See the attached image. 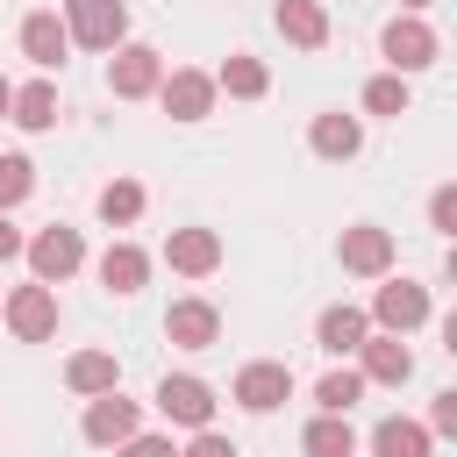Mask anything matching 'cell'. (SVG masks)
<instances>
[{
	"label": "cell",
	"instance_id": "obj_27",
	"mask_svg": "<svg viewBox=\"0 0 457 457\" xmlns=\"http://www.w3.org/2000/svg\"><path fill=\"white\" fill-rule=\"evenodd\" d=\"M364 114H393V121H400V114H407V79H400V71H378V79L364 86Z\"/></svg>",
	"mask_w": 457,
	"mask_h": 457
},
{
	"label": "cell",
	"instance_id": "obj_23",
	"mask_svg": "<svg viewBox=\"0 0 457 457\" xmlns=\"http://www.w3.org/2000/svg\"><path fill=\"white\" fill-rule=\"evenodd\" d=\"M264 86H271V71H264L250 50H236V57L214 71V93H228V100H264Z\"/></svg>",
	"mask_w": 457,
	"mask_h": 457
},
{
	"label": "cell",
	"instance_id": "obj_7",
	"mask_svg": "<svg viewBox=\"0 0 457 457\" xmlns=\"http://www.w3.org/2000/svg\"><path fill=\"white\" fill-rule=\"evenodd\" d=\"M157 79H164V57L150 43H114V57H107L114 100H143V93H157Z\"/></svg>",
	"mask_w": 457,
	"mask_h": 457
},
{
	"label": "cell",
	"instance_id": "obj_30",
	"mask_svg": "<svg viewBox=\"0 0 457 457\" xmlns=\"http://www.w3.org/2000/svg\"><path fill=\"white\" fill-rule=\"evenodd\" d=\"M179 457H236V443H228V436H221V428L207 421V428H193V443H186Z\"/></svg>",
	"mask_w": 457,
	"mask_h": 457
},
{
	"label": "cell",
	"instance_id": "obj_1",
	"mask_svg": "<svg viewBox=\"0 0 457 457\" xmlns=\"http://www.w3.org/2000/svg\"><path fill=\"white\" fill-rule=\"evenodd\" d=\"M21 257H29V271H36L43 286H64V278L86 264V236L64 228V221H50V228H36V236L21 243Z\"/></svg>",
	"mask_w": 457,
	"mask_h": 457
},
{
	"label": "cell",
	"instance_id": "obj_17",
	"mask_svg": "<svg viewBox=\"0 0 457 457\" xmlns=\"http://www.w3.org/2000/svg\"><path fill=\"white\" fill-rule=\"evenodd\" d=\"M364 336H371V314H364V307H321V321H314V343H321L328 357H357Z\"/></svg>",
	"mask_w": 457,
	"mask_h": 457
},
{
	"label": "cell",
	"instance_id": "obj_12",
	"mask_svg": "<svg viewBox=\"0 0 457 457\" xmlns=\"http://www.w3.org/2000/svg\"><path fill=\"white\" fill-rule=\"evenodd\" d=\"M286 393H293V371H286L278 357H257V364H243V371H236V407H250V414L286 407Z\"/></svg>",
	"mask_w": 457,
	"mask_h": 457
},
{
	"label": "cell",
	"instance_id": "obj_2",
	"mask_svg": "<svg viewBox=\"0 0 457 457\" xmlns=\"http://www.w3.org/2000/svg\"><path fill=\"white\" fill-rule=\"evenodd\" d=\"M150 407H157L164 421H179V428H207V421H214V386L193 378V371H164L157 393H150Z\"/></svg>",
	"mask_w": 457,
	"mask_h": 457
},
{
	"label": "cell",
	"instance_id": "obj_18",
	"mask_svg": "<svg viewBox=\"0 0 457 457\" xmlns=\"http://www.w3.org/2000/svg\"><path fill=\"white\" fill-rule=\"evenodd\" d=\"M271 21H278V36L300 43V50H321V43H328V7H321V0H278Z\"/></svg>",
	"mask_w": 457,
	"mask_h": 457
},
{
	"label": "cell",
	"instance_id": "obj_19",
	"mask_svg": "<svg viewBox=\"0 0 457 457\" xmlns=\"http://www.w3.org/2000/svg\"><path fill=\"white\" fill-rule=\"evenodd\" d=\"M93 271H100V286H107V293H121V300H129V293H143V278H150V257H143L136 243H107Z\"/></svg>",
	"mask_w": 457,
	"mask_h": 457
},
{
	"label": "cell",
	"instance_id": "obj_31",
	"mask_svg": "<svg viewBox=\"0 0 457 457\" xmlns=\"http://www.w3.org/2000/svg\"><path fill=\"white\" fill-rule=\"evenodd\" d=\"M114 457H179V450H171V436H129V443H114Z\"/></svg>",
	"mask_w": 457,
	"mask_h": 457
},
{
	"label": "cell",
	"instance_id": "obj_21",
	"mask_svg": "<svg viewBox=\"0 0 457 457\" xmlns=\"http://www.w3.org/2000/svg\"><path fill=\"white\" fill-rule=\"evenodd\" d=\"M7 121H14V129H29V136L57 129V86H50V79H29V86H14V107H7Z\"/></svg>",
	"mask_w": 457,
	"mask_h": 457
},
{
	"label": "cell",
	"instance_id": "obj_24",
	"mask_svg": "<svg viewBox=\"0 0 457 457\" xmlns=\"http://www.w3.org/2000/svg\"><path fill=\"white\" fill-rule=\"evenodd\" d=\"M300 443H307V457H350V450H357V436H350V414H314Z\"/></svg>",
	"mask_w": 457,
	"mask_h": 457
},
{
	"label": "cell",
	"instance_id": "obj_26",
	"mask_svg": "<svg viewBox=\"0 0 457 457\" xmlns=\"http://www.w3.org/2000/svg\"><path fill=\"white\" fill-rule=\"evenodd\" d=\"M357 400H364V378L357 371H321V386H314V407L321 414H350Z\"/></svg>",
	"mask_w": 457,
	"mask_h": 457
},
{
	"label": "cell",
	"instance_id": "obj_6",
	"mask_svg": "<svg viewBox=\"0 0 457 457\" xmlns=\"http://www.w3.org/2000/svg\"><path fill=\"white\" fill-rule=\"evenodd\" d=\"M371 321H378L386 336H414V328L428 321V286H414V278H386V286L371 293Z\"/></svg>",
	"mask_w": 457,
	"mask_h": 457
},
{
	"label": "cell",
	"instance_id": "obj_32",
	"mask_svg": "<svg viewBox=\"0 0 457 457\" xmlns=\"http://www.w3.org/2000/svg\"><path fill=\"white\" fill-rule=\"evenodd\" d=\"M428 436H457V393H436V407H428Z\"/></svg>",
	"mask_w": 457,
	"mask_h": 457
},
{
	"label": "cell",
	"instance_id": "obj_34",
	"mask_svg": "<svg viewBox=\"0 0 457 457\" xmlns=\"http://www.w3.org/2000/svg\"><path fill=\"white\" fill-rule=\"evenodd\" d=\"M7 107H14V86H7V79H0V121H7Z\"/></svg>",
	"mask_w": 457,
	"mask_h": 457
},
{
	"label": "cell",
	"instance_id": "obj_5",
	"mask_svg": "<svg viewBox=\"0 0 457 457\" xmlns=\"http://www.w3.org/2000/svg\"><path fill=\"white\" fill-rule=\"evenodd\" d=\"M64 29L86 50H114V43H129V7L121 0H64Z\"/></svg>",
	"mask_w": 457,
	"mask_h": 457
},
{
	"label": "cell",
	"instance_id": "obj_25",
	"mask_svg": "<svg viewBox=\"0 0 457 457\" xmlns=\"http://www.w3.org/2000/svg\"><path fill=\"white\" fill-rule=\"evenodd\" d=\"M100 221H107V228L143 221V186H136V179H107V186H100Z\"/></svg>",
	"mask_w": 457,
	"mask_h": 457
},
{
	"label": "cell",
	"instance_id": "obj_16",
	"mask_svg": "<svg viewBox=\"0 0 457 457\" xmlns=\"http://www.w3.org/2000/svg\"><path fill=\"white\" fill-rule=\"evenodd\" d=\"M307 150L328 157V164H350V157L364 150V121H357V114H314V121H307Z\"/></svg>",
	"mask_w": 457,
	"mask_h": 457
},
{
	"label": "cell",
	"instance_id": "obj_35",
	"mask_svg": "<svg viewBox=\"0 0 457 457\" xmlns=\"http://www.w3.org/2000/svg\"><path fill=\"white\" fill-rule=\"evenodd\" d=\"M421 7H428V0H400V14H421Z\"/></svg>",
	"mask_w": 457,
	"mask_h": 457
},
{
	"label": "cell",
	"instance_id": "obj_3",
	"mask_svg": "<svg viewBox=\"0 0 457 457\" xmlns=\"http://www.w3.org/2000/svg\"><path fill=\"white\" fill-rule=\"evenodd\" d=\"M378 50H386V64H393L400 79H414V71H428V64H436V50H443V43H436V29H428L421 14H393V21H386V36H378Z\"/></svg>",
	"mask_w": 457,
	"mask_h": 457
},
{
	"label": "cell",
	"instance_id": "obj_28",
	"mask_svg": "<svg viewBox=\"0 0 457 457\" xmlns=\"http://www.w3.org/2000/svg\"><path fill=\"white\" fill-rule=\"evenodd\" d=\"M29 193H36V164L29 157H0V214L14 200H29Z\"/></svg>",
	"mask_w": 457,
	"mask_h": 457
},
{
	"label": "cell",
	"instance_id": "obj_29",
	"mask_svg": "<svg viewBox=\"0 0 457 457\" xmlns=\"http://www.w3.org/2000/svg\"><path fill=\"white\" fill-rule=\"evenodd\" d=\"M428 228L436 236H457V186H436L428 193Z\"/></svg>",
	"mask_w": 457,
	"mask_h": 457
},
{
	"label": "cell",
	"instance_id": "obj_9",
	"mask_svg": "<svg viewBox=\"0 0 457 457\" xmlns=\"http://www.w3.org/2000/svg\"><path fill=\"white\" fill-rule=\"evenodd\" d=\"M357 378H364V386H407V378H414V350L378 328V336L357 343Z\"/></svg>",
	"mask_w": 457,
	"mask_h": 457
},
{
	"label": "cell",
	"instance_id": "obj_10",
	"mask_svg": "<svg viewBox=\"0 0 457 457\" xmlns=\"http://www.w3.org/2000/svg\"><path fill=\"white\" fill-rule=\"evenodd\" d=\"M86 443L93 450H114V443H129L136 428H143V407L136 400H121V393H93V407H86Z\"/></svg>",
	"mask_w": 457,
	"mask_h": 457
},
{
	"label": "cell",
	"instance_id": "obj_13",
	"mask_svg": "<svg viewBox=\"0 0 457 457\" xmlns=\"http://www.w3.org/2000/svg\"><path fill=\"white\" fill-rule=\"evenodd\" d=\"M64 50H71L64 14H57V7H36V14L21 21V57H29L36 71H57V64H64Z\"/></svg>",
	"mask_w": 457,
	"mask_h": 457
},
{
	"label": "cell",
	"instance_id": "obj_15",
	"mask_svg": "<svg viewBox=\"0 0 457 457\" xmlns=\"http://www.w3.org/2000/svg\"><path fill=\"white\" fill-rule=\"evenodd\" d=\"M164 264H171L179 278H207V271L221 264V236H214V228H171V236H164Z\"/></svg>",
	"mask_w": 457,
	"mask_h": 457
},
{
	"label": "cell",
	"instance_id": "obj_4",
	"mask_svg": "<svg viewBox=\"0 0 457 457\" xmlns=\"http://www.w3.org/2000/svg\"><path fill=\"white\" fill-rule=\"evenodd\" d=\"M0 321H7L21 343H50V336H57V293H50L43 278H29V286H14V293L0 300Z\"/></svg>",
	"mask_w": 457,
	"mask_h": 457
},
{
	"label": "cell",
	"instance_id": "obj_22",
	"mask_svg": "<svg viewBox=\"0 0 457 457\" xmlns=\"http://www.w3.org/2000/svg\"><path fill=\"white\" fill-rule=\"evenodd\" d=\"M64 386H71V393H86V400H93V393H114V386H121L114 350H79V357L64 364Z\"/></svg>",
	"mask_w": 457,
	"mask_h": 457
},
{
	"label": "cell",
	"instance_id": "obj_33",
	"mask_svg": "<svg viewBox=\"0 0 457 457\" xmlns=\"http://www.w3.org/2000/svg\"><path fill=\"white\" fill-rule=\"evenodd\" d=\"M21 243H29V236H21L7 214H0V264H14V257H21Z\"/></svg>",
	"mask_w": 457,
	"mask_h": 457
},
{
	"label": "cell",
	"instance_id": "obj_14",
	"mask_svg": "<svg viewBox=\"0 0 457 457\" xmlns=\"http://www.w3.org/2000/svg\"><path fill=\"white\" fill-rule=\"evenodd\" d=\"M164 336H171L179 350H214V343H221L214 300H171V307H164Z\"/></svg>",
	"mask_w": 457,
	"mask_h": 457
},
{
	"label": "cell",
	"instance_id": "obj_11",
	"mask_svg": "<svg viewBox=\"0 0 457 457\" xmlns=\"http://www.w3.org/2000/svg\"><path fill=\"white\" fill-rule=\"evenodd\" d=\"M157 100H164L171 121H207L214 114V71H164Z\"/></svg>",
	"mask_w": 457,
	"mask_h": 457
},
{
	"label": "cell",
	"instance_id": "obj_20",
	"mask_svg": "<svg viewBox=\"0 0 457 457\" xmlns=\"http://www.w3.org/2000/svg\"><path fill=\"white\" fill-rule=\"evenodd\" d=\"M436 450V436H428V421H407V414H386L378 428H371V457H428Z\"/></svg>",
	"mask_w": 457,
	"mask_h": 457
},
{
	"label": "cell",
	"instance_id": "obj_8",
	"mask_svg": "<svg viewBox=\"0 0 457 457\" xmlns=\"http://www.w3.org/2000/svg\"><path fill=\"white\" fill-rule=\"evenodd\" d=\"M336 257H343V271H350V278H386V271H393V228L357 221V228H343Z\"/></svg>",
	"mask_w": 457,
	"mask_h": 457
}]
</instances>
